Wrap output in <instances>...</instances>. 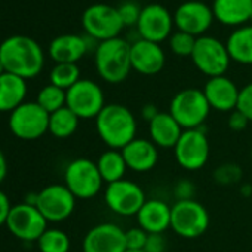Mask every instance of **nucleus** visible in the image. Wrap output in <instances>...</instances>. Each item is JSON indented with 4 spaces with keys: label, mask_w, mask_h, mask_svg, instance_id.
<instances>
[{
    "label": "nucleus",
    "mask_w": 252,
    "mask_h": 252,
    "mask_svg": "<svg viewBox=\"0 0 252 252\" xmlns=\"http://www.w3.org/2000/svg\"><path fill=\"white\" fill-rule=\"evenodd\" d=\"M0 61L6 73L27 80L40 74L45 65V54L34 39L11 36L0 43Z\"/></svg>",
    "instance_id": "f257e3e1"
},
{
    "label": "nucleus",
    "mask_w": 252,
    "mask_h": 252,
    "mask_svg": "<svg viewBox=\"0 0 252 252\" xmlns=\"http://www.w3.org/2000/svg\"><path fill=\"white\" fill-rule=\"evenodd\" d=\"M95 128L101 141L113 150H122L137 138L138 123L134 113L122 104H105L95 117Z\"/></svg>",
    "instance_id": "f03ea898"
},
{
    "label": "nucleus",
    "mask_w": 252,
    "mask_h": 252,
    "mask_svg": "<svg viewBox=\"0 0 252 252\" xmlns=\"http://www.w3.org/2000/svg\"><path fill=\"white\" fill-rule=\"evenodd\" d=\"M95 68L107 83H122L132 70L131 43L122 37L99 42L95 48Z\"/></svg>",
    "instance_id": "7ed1b4c3"
},
{
    "label": "nucleus",
    "mask_w": 252,
    "mask_h": 252,
    "mask_svg": "<svg viewBox=\"0 0 252 252\" xmlns=\"http://www.w3.org/2000/svg\"><path fill=\"white\" fill-rule=\"evenodd\" d=\"M211 105L202 89L187 88L174 95L169 104V113L184 131L202 129L206 122Z\"/></svg>",
    "instance_id": "20e7f679"
},
{
    "label": "nucleus",
    "mask_w": 252,
    "mask_h": 252,
    "mask_svg": "<svg viewBox=\"0 0 252 252\" xmlns=\"http://www.w3.org/2000/svg\"><path fill=\"white\" fill-rule=\"evenodd\" d=\"M209 227L206 208L194 199L177 200L171 206V228L184 239H197Z\"/></svg>",
    "instance_id": "39448f33"
},
{
    "label": "nucleus",
    "mask_w": 252,
    "mask_h": 252,
    "mask_svg": "<svg viewBox=\"0 0 252 252\" xmlns=\"http://www.w3.org/2000/svg\"><path fill=\"white\" fill-rule=\"evenodd\" d=\"M9 129L20 140H37L49 132V113L36 101L23 102L9 114Z\"/></svg>",
    "instance_id": "423d86ee"
},
{
    "label": "nucleus",
    "mask_w": 252,
    "mask_h": 252,
    "mask_svg": "<svg viewBox=\"0 0 252 252\" xmlns=\"http://www.w3.org/2000/svg\"><path fill=\"white\" fill-rule=\"evenodd\" d=\"M64 181L67 189L76 199H92L102 189V177L98 166L91 159L79 158L71 160L64 172Z\"/></svg>",
    "instance_id": "0eeeda50"
},
{
    "label": "nucleus",
    "mask_w": 252,
    "mask_h": 252,
    "mask_svg": "<svg viewBox=\"0 0 252 252\" xmlns=\"http://www.w3.org/2000/svg\"><path fill=\"white\" fill-rule=\"evenodd\" d=\"M191 60L196 68L208 77L225 76L231 63L225 43L212 36H200L196 39Z\"/></svg>",
    "instance_id": "6e6552de"
},
{
    "label": "nucleus",
    "mask_w": 252,
    "mask_h": 252,
    "mask_svg": "<svg viewBox=\"0 0 252 252\" xmlns=\"http://www.w3.org/2000/svg\"><path fill=\"white\" fill-rule=\"evenodd\" d=\"M82 26L86 34L96 42H105L119 37L125 27L117 8L104 3H96L86 8L82 15Z\"/></svg>",
    "instance_id": "1a4fd4ad"
},
{
    "label": "nucleus",
    "mask_w": 252,
    "mask_h": 252,
    "mask_svg": "<svg viewBox=\"0 0 252 252\" xmlns=\"http://www.w3.org/2000/svg\"><path fill=\"white\" fill-rule=\"evenodd\" d=\"M146 200V193L141 186L131 180L123 178L107 184L104 190V202L107 208L122 217L137 215Z\"/></svg>",
    "instance_id": "9d476101"
},
{
    "label": "nucleus",
    "mask_w": 252,
    "mask_h": 252,
    "mask_svg": "<svg viewBox=\"0 0 252 252\" xmlns=\"http://www.w3.org/2000/svg\"><path fill=\"white\" fill-rule=\"evenodd\" d=\"M211 155V146L206 134L202 129L183 131L177 146L174 147V156L177 163L186 171L202 169Z\"/></svg>",
    "instance_id": "9b49d317"
},
{
    "label": "nucleus",
    "mask_w": 252,
    "mask_h": 252,
    "mask_svg": "<svg viewBox=\"0 0 252 252\" xmlns=\"http://www.w3.org/2000/svg\"><path fill=\"white\" fill-rule=\"evenodd\" d=\"M79 119H95L105 107V96L99 85L89 79H80L67 91L65 104Z\"/></svg>",
    "instance_id": "f8f14e48"
},
{
    "label": "nucleus",
    "mask_w": 252,
    "mask_h": 252,
    "mask_svg": "<svg viewBox=\"0 0 252 252\" xmlns=\"http://www.w3.org/2000/svg\"><path fill=\"white\" fill-rule=\"evenodd\" d=\"M36 208L48 222H61L73 215L76 197L65 184H51L37 191Z\"/></svg>",
    "instance_id": "ddd939ff"
},
{
    "label": "nucleus",
    "mask_w": 252,
    "mask_h": 252,
    "mask_svg": "<svg viewBox=\"0 0 252 252\" xmlns=\"http://www.w3.org/2000/svg\"><path fill=\"white\" fill-rule=\"evenodd\" d=\"M6 225L9 231L23 242H37L48 230V221L40 211L24 202L12 206Z\"/></svg>",
    "instance_id": "4468645a"
},
{
    "label": "nucleus",
    "mask_w": 252,
    "mask_h": 252,
    "mask_svg": "<svg viewBox=\"0 0 252 252\" xmlns=\"http://www.w3.org/2000/svg\"><path fill=\"white\" fill-rule=\"evenodd\" d=\"M174 27V17L169 14V11L158 3H152L143 8L137 32L138 36L144 40L160 43L171 37Z\"/></svg>",
    "instance_id": "2eb2a0df"
},
{
    "label": "nucleus",
    "mask_w": 252,
    "mask_h": 252,
    "mask_svg": "<svg viewBox=\"0 0 252 252\" xmlns=\"http://www.w3.org/2000/svg\"><path fill=\"white\" fill-rule=\"evenodd\" d=\"M212 21V8L202 2H196V0L180 5L174 14V24L177 26L178 32H184L194 37L203 36L211 27Z\"/></svg>",
    "instance_id": "dca6fc26"
},
{
    "label": "nucleus",
    "mask_w": 252,
    "mask_h": 252,
    "mask_svg": "<svg viewBox=\"0 0 252 252\" xmlns=\"http://www.w3.org/2000/svg\"><path fill=\"white\" fill-rule=\"evenodd\" d=\"M83 252H125V230L113 222L94 225L83 237Z\"/></svg>",
    "instance_id": "f3484780"
},
{
    "label": "nucleus",
    "mask_w": 252,
    "mask_h": 252,
    "mask_svg": "<svg viewBox=\"0 0 252 252\" xmlns=\"http://www.w3.org/2000/svg\"><path fill=\"white\" fill-rule=\"evenodd\" d=\"M166 57L159 43L138 39L131 43L132 70L144 76H155L165 67Z\"/></svg>",
    "instance_id": "a211bd4d"
},
{
    "label": "nucleus",
    "mask_w": 252,
    "mask_h": 252,
    "mask_svg": "<svg viewBox=\"0 0 252 252\" xmlns=\"http://www.w3.org/2000/svg\"><path fill=\"white\" fill-rule=\"evenodd\" d=\"M202 91L211 108L221 113H231L237 108L240 89L227 76L209 77Z\"/></svg>",
    "instance_id": "6ab92c4d"
},
{
    "label": "nucleus",
    "mask_w": 252,
    "mask_h": 252,
    "mask_svg": "<svg viewBox=\"0 0 252 252\" xmlns=\"http://www.w3.org/2000/svg\"><path fill=\"white\" fill-rule=\"evenodd\" d=\"M128 169L134 172H149L156 168L159 162V149L152 140L135 138L122 150Z\"/></svg>",
    "instance_id": "aec40b11"
},
{
    "label": "nucleus",
    "mask_w": 252,
    "mask_h": 252,
    "mask_svg": "<svg viewBox=\"0 0 252 252\" xmlns=\"http://www.w3.org/2000/svg\"><path fill=\"white\" fill-rule=\"evenodd\" d=\"M135 217L138 227L149 234H163L168 228H171V206L163 200H146Z\"/></svg>",
    "instance_id": "412c9836"
},
{
    "label": "nucleus",
    "mask_w": 252,
    "mask_h": 252,
    "mask_svg": "<svg viewBox=\"0 0 252 252\" xmlns=\"http://www.w3.org/2000/svg\"><path fill=\"white\" fill-rule=\"evenodd\" d=\"M88 51V37L79 34H61L49 45V57L55 64H76Z\"/></svg>",
    "instance_id": "4be33fe9"
},
{
    "label": "nucleus",
    "mask_w": 252,
    "mask_h": 252,
    "mask_svg": "<svg viewBox=\"0 0 252 252\" xmlns=\"http://www.w3.org/2000/svg\"><path fill=\"white\" fill-rule=\"evenodd\" d=\"M183 131L184 129L177 123V120L171 116L169 111H160L152 122H149L150 140L158 146V149L174 150Z\"/></svg>",
    "instance_id": "5701e85b"
},
{
    "label": "nucleus",
    "mask_w": 252,
    "mask_h": 252,
    "mask_svg": "<svg viewBox=\"0 0 252 252\" xmlns=\"http://www.w3.org/2000/svg\"><path fill=\"white\" fill-rule=\"evenodd\" d=\"M214 18L224 26H243L251 21L252 0H214Z\"/></svg>",
    "instance_id": "b1692460"
},
{
    "label": "nucleus",
    "mask_w": 252,
    "mask_h": 252,
    "mask_svg": "<svg viewBox=\"0 0 252 252\" xmlns=\"http://www.w3.org/2000/svg\"><path fill=\"white\" fill-rule=\"evenodd\" d=\"M26 95V79L11 73L0 76V113H12L24 102Z\"/></svg>",
    "instance_id": "393cba45"
},
{
    "label": "nucleus",
    "mask_w": 252,
    "mask_h": 252,
    "mask_svg": "<svg viewBox=\"0 0 252 252\" xmlns=\"http://www.w3.org/2000/svg\"><path fill=\"white\" fill-rule=\"evenodd\" d=\"M225 46L231 61L252 65V24L236 29L228 36Z\"/></svg>",
    "instance_id": "a878e982"
},
{
    "label": "nucleus",
    "mask_w": 252,
    "mask_h": 252,
    "mask_svg": "<svg viewBox=\"0 0 252 252\" xmlns=\"http://www.w3.org/2000/svg\"><path fill=\"white\" fill-rule=\"evenodd\" d=\"M96 166L105 184L123 180L126 171H128V165L125 162L122 152L113 149H108L101 153V156L96 160Z\"/></svg>",
    "instance_id": "bb28decb"
},
{
    "label": "nucleus",
    "mask_w": 252,
    "mask_h": 252,
    "mask_svg": "<svg viewBox=\"0 0 252 252\" xmlns=\"http://www.w3.org/2000/svg\"><path fill=\"white\" fill-rule=\"evenodd\" d=\"M80 119L65 105L58 111L49 114V132L55 138H68L79 128Z\"/></svg>",
    "instance_id": "cd10ccee"
},
{
    "label": "nucleus",
    "mask_w": 252,
    "mask_h": 252,
    "mask_svg": "<svg viewBox=\"0 0 252 252\" xmlns=\"http://www.w3.org/2000/svg\"><path fill=\"white\" fill-rule=\"evenodd\" d=\"M36 102L46 110L49 114L58 111L60 108L65 107L67 104V91L55 86V85H46L45 88H42L37 94V99Z\"/></svg>",
    "instance_id": "c85d7f7f"
},
{
    "label": "nucleus",
    "mask_w": 252,
    "mask_h": 252,
    "mask_svg": "<svg viewBox=\"0 0 252 252\" xmlns=\"http://www.w3.org/2000/svg\"><path fill=\"white\" fill-rule=\"evenodd\" d=\"M70 237L60 228H48L37 240L40 252H68Z\"/></svg>",
    "instance_id": "c756f323"
},
{
    "label": "nucleus",
    "mask_w": 252,
    "mask_h": 252,
    "mask_svg": "<svg viewBox=\"0 0 252 252\" xmlns=\"http://www.w3.org/2000/svg\"><path fill=\"white\" fill-rule=\"evenodd\" d=\"M51 85H55L64 91H68L80 80V70L77 64H55L49 73Z\"/></svg>",
    "instance_id": "7c9ffc66"
},
{
    "label": "nucleus",
    "mask_w": 252,
    "mask_h": 252,
    "mask_svg": "<svg viewBox=\"0 0 252 252\" xmlns=\"http://www.w3.org/2000/svg\"><path fill=\"white\" fill-rule=\"evenodd\" d=\"M196 39L197 37L187 34L184 32H175L169 37V48L178 57H191L196 45Z\"/></svg>",
    "instance_id": "2f4dec72"
},
{
    "label": "nucleus",
    "mask_w": 252,
    "mask_h": 252,
    "mask_svg": "<svg viewBox=\"0 0 252 252\" xmlns=\"http://www.w3.org/2000/svg\"><path fill=\"white\" fill-rule=\"evenodd\" d=\"M240 177H242V169H240V166H237L234 163H224V165L218 166L217 171L214 172L215 181L222 186L236 184L240 180Z\"/></svg>",
    "instance_id": "473e14b6"
},
{
    "label": "nucleus",
    "mask_w": 252,
    "mask_h": 252,
    "mask_svg": "<svg viewBox=\"0 0 252 252\" xmlns=\"http://www.w3.org/2000/svg\"><path fill=\"white\" fill-rule=\"evenodd\" d=\"M117 11H119V15L122 18L123 26L126 27V26H137L138 24L143 8H140L135 2H123L117 8Z\"/></svg>",
    "instance_id": "72a5a7b5"
},
{
    "label": "nucleus",
    "mask_w": 252,
    "mask_h": 252,
    "mask_svg": "<svg viewBox=\"0 0 252 252\" xmlns=\"http://www.w3.org/2000/svg\"><path fill=\"white\" fill-rule=\"evenodd\" d=\"M147 239H149V233L144 231L141 227H134L125 231L126 249H144Z\"/></svg>",
    "instance_id": "f704fd0d"
},
{
    "label": "nucleus",
    "mask_w": 252,
    "mask_h": 252,
    "mask_svg": "<svg viewBox=\"0 0 252 252\" xmlns=\"http://www.w3.org/2000/svg\"><path fill=\"white\" fill-rule=\"evenodd\" d=\"M237 110L242 111L249 119V122L252 123V82L245 85L240 89L239 101H237Z\"/></svg>",
    "instance_id": "c9c22d12"
},
{
    "label": "nucleus",
    "mask_w": 252,
    "mask_h": 252,
    "mask_svg": "<svg viewBox=\"0 0 252 252\" xmlns=\"http://www.w3.org/2000/svg\"><path fill=\"white\" fill-rule=\"evenodd\" d=\"M249 119L242 113L239 111L237 108L233 110L230 114H228V120H227V125H228V128L233 131V132H242L248 128V125H249Z\"/></svg>",
    "instance_id": "e433bc0d"
},
{
    "label": "nucleus",
    "mask_w": 252,
    "mask_h": 252,
    "mask_svg": "<svg viewBox=\"0 0 252 252\" xmlns=\"http://www.w3.org/2000/svg\"><path fill=\"white\" fill-rule=\"evenodd\" d=\"M193 194H194L193 183H190L187 180H183V181L177 183V186H175V197H177V200H190V199H193Z\"/></svg>",
    "instance_id": "4c0bfd02"
},
{
    "label": "nucleus",
    "mask_w": 252,
    "mask_h": 252,
    "mask_svg": "<svg viewBox=\"0 0 252 252\" xmlns=\"http://www.w3.org/2000/svg\"><path fill=\"white\" fill-rule=\"evenodd\" d=\"M166 249V240L163 234H149L147 243L144 246L146 252H165Z\"/></svg>",
    "instance_id": "58836bf2"
},
{
    "label": "nucleus",
    "mask_w": 252,
    "mask_h": 252,
    "mask_svg": "<svg viewBox=\"0 0 252 252\" xmlns=\"http://www.w3.org/2000/svg\"><path fill=\"white\" fill-rule=\"evenodd\" d=\"M11 211H12V205H11L8 194L0 190V227L8 222Z\"/></svg>",
    "instance_id": "ea45409f"
},
{
    "label": "nucleus",
    "mask_w": 252,
    "mask_h": 252,
    "mask_svg": "<svg viewBox=\"0 0 252 252\" xmlns=\"http://www.w3.org/2000/svg\"><path fill=\"white\" fill-rule=\"evenodd\" d=\"M160 111L158 110V107L155 104H146L143 105L141 108V117L146 120V122H152Z\"/></svg>",
    "instance_id": "a19ab883"
},
{
    "label": "nucleus",
    "mask_w": 252,
    "mask_h": 252,
    "mask_svg": "<svg viewBox=\"0 0 252 252\" xmlns=\"http://www.w3.org/2000/svg\"><path fill=\"white\" fill-rule=\"evenodd\" d=\"M6 175H8V160H6L5 153L0 149V184L5 181Z\"/></svg>",
    "instance_id": "79ce46f5"
},
{
    "label": "nucleus",
    "mask_w": 252,
    "mask_h": 252,
    "mask_svg": "<svg viewBox=\"0 0 252 252\" xmlns=\"http://www.w3.org/2000/svg\"><path fill=\"white\" fill-rule=\"evenodd\" d=\"M5 73H6V70H5V67H3L2 61H0V76H2V74H5Z\"/></svg>",
    "instance_id": "37998d69"
},
{
    "label": "nucleus",
    "mask_w": 252,
    "mask_h": 252,
    "mask_svg": "<svg viewBox=\"0 0 252 252\" xmlns=\"http://www.w3.org/2000/svg\"><path fill=\"white\" fill-rule=\"evenodd\" d=\"M125 252H146L144 249H126Z\"/></svg>",
    "instance_id": "c03bdc74"
},
{
    "label": "nucleus",
    "mask_w": 252,
    "mask_h": 252,
    "mask_svg": "<svg viewBox=\"0 0 252 252\" xmlns=\"http://www.w3.org/2000/svg\"><path fill=\"white\" fill-rule=\"evenodd\" d=\"M251 159H252V147H251Z\"/></svg>",
    "instance_id": "a18cd8bd"
},
{
    "label": "nucleus",
    "mask_w": 252,
    "mask_h": 252,
    "mask_svg": "<svg viewBox=\"0 0 252 252\" xmlns=\"http://www.w3.org/2000/svg\"><path fill=\"white\" fill-rule=\"evenodd\" d=\"M251 23H252V15H251Z\"/></svg>",
    "instance_id": "49530a36"
}]
</instances>
